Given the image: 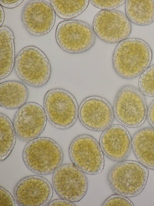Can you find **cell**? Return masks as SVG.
Listing matches in <instances>:
<instances>
[{
  "label": "cell",
  "instance_id": "52a82bcc",
  "mask_svg": "<svg viewBox=\"0 0 154 206\" xmlns=\"http://www.w3.org/2000/svg\"><path fill=\"white\" fill-rule=\"evenodd\" d=\"M55 38L59 47L70 54H79L90 50L94 45L96 35L89 24L76 20L60 22L56 29Z\"/></svg>",
  "mask_w": 154,
  "mask_h": 206
},
{
  "label": "cell",
  "instance_id": "7402d4cb",
  "mask_svg": "<svg viewBox=\"0 0 154 206\" xmlns=\"http://www.w3.org/2000/svg\"><path fill=\"white\" fill-rule=\"evenodd\" d=\"M138 84L139 89L144 95L154 96V64L141 74Z\"/></svg>",
  "mask_w": 154,
  "mask_h": 206
},
{
  "label": "cell",
  "instance_id": "6da1fadb",
  "mask_svg": "<svg viewBox=\"0 0 154 206\" xmlns=\"http://www.w3.org/2000/svg\"><path fill=\"white\" fill-rule=\"evenodd\" d=\"M152 57L151 48L145 41L138 38H127L118 43L114 49L113 68L121 78L134 79L149 67Z\"/></svg>",
  "mask_w": 154,
  "mask_h": 206
},
{
  "label": "cell",
  "instance_id": "9c48e42d",
  "mask_svg": "<svg viewBox=\"0 0 154 206\" xmlns=\"http://www.w3.org/2000/svg\"><path fill=\"white\" fill-rule=\"evenodd\" d=\"M52 182L60 198L73 203L81 200L88 189V181L85 173L73 164L60 166L53 173Z\"/></svg>",
  "mask_w": 154,
  "mask_h": 206
},
{
  "label": "cell",
  "instance_id": "cb8c5ba5",
  "mask_svg": "<svg viewBox=\"0 0 154 206\" xmlns=\"http://www.w3.org/2000/svg\"><path fill=\"white\" fill-rule=\"evenodd\" d=\"M102 206H134L132 202L127 197L116 194L107 198L103 203Z\"/></svg>",
  "mask_w": 154,
  "mask_h": 206
},
{
  "label": "cell",
  "instance_id": "7c38bea8",
  "mask_svg": "<svg viewBox=\"0 0 154 206\" xmlns=\"http://www.w3.org/2000/svg\"><path fill=\"white\" fill-rule=\"evenodd\" d=\"M13 193L16 203L21 206H44L48 205L53 191L49 181L42 176L31 175L19 181Z\"/></svg>",
  "mask_w": 154,
  "mask_h": 206
},
{
  "label": "cell",
  "instance_id": "5bb4252c",
  "mask_svg": "<svg viewBox=\"0 0 154 206\" xmlns=\"http://www.w3.org/2000/svg\"><path fill=\"white\" fill-rule=\"evenodd\" d=\"M56 14L51 4L47 2L32 0L24 5L21 18L26 31L31 35L39 36L48 34L53 29Z\"/></svg>",
  "mask_w": 154,
  "mask_h": 206
},
{
  "label": "cell",
  "instance_id": "f1b7e54d",
  "mask_svg": "<svg viewBox=\"0 0 154 206\" xmlns=\"http://www.w3.org/2000/svg\"><path fill=\"white\" fill-rule=\"evenodd\" d=\"M0 27L2 26V25L4 22L5 18V14L3 9L2 6L0 5Z\"/></svg>",
  "mask_w": 154,
  "mask_h": 206
},
{
  "label": "cell",
  "instance_id": "4316f807",
  "mask_svg": "<svg viewBox=\"0 0 154 206\" xmlns=\"http://www.w3.org/2000/svg\"><path fill=\"white\" fill-rule=\"evenodd\" d=\"M147 118L150 124L154 128V100L148 109Z\"/></svg>",
  "mask_w": 154,
  "mask_h": 206
},
{
  "label": "cell",
  "instance_id": "ba28073f",
  "mask_svg": "<svg viewBox=\"0 0 154 206\" xmlns=\"http://www.w3.org/2000/svg\"><path fill=\"white\" fill-rule=\"evenodd\" d=\"M69 154L73 164L85 173L96 175L103 169V153L100 143L90 135L76 137L69 145Z\"/></svg>",
  "mask_w": 154,
  "mask_h": 206
},
{
  "label": "cell",
  "instance_id": "484cf974",
  "mask_svg": "<svg viewBox=\"0 0 154 206\" xmlns=\"http://www.w3.org/2000/svg\"><path fill=\"white\" fill-rule=\"evenodd\" d=\"M23 0H0V5L8 8H13L20 5L23 1Z\"/></svg>",
  "mask_w": 154,
  "mask_h": 206
},
{
  "label": "cell",
  "instance_id": "83f0119b",
  "mask_svg": "<svg viewBox=\"0 0 154 206\" xmlns=\"http://www.w3.org/2000/svg\"><path fill=\"white\" fill-rule=\"evenodd\" d=\"M48 206H76L73 202L61 198L56 199L50 201Z\"/></svg>",
  "mask_w": 154,
  "mask_h": 206
},
{
  "label": "cell",
  "instance_id": "277c9868",
  "mask_svg": "<svg viewBox=\"0 0 154 206\" xmlns=\"http://www.w3.org/2000/svg\"><path fill=\"white\" fill-rule=\"evenodd\" d=\"M14 69L22 82L36 88L46 85L51 74L48 57L40 49L33 46L26 47L19 51L16 57Z\"/></svg>",
  "mask_w": 154,
  "mask_h": 206
},
{
  "label": "cell",
  "instance_id": "30bf717a",
  "mask_svg": "<svg viewBox=\"0 0 154 206\" xmlns=\"http://www.w3.org/2000/svg\"><path fill=\"white\" fill-rule=\"evenodd\" d=\"M93 28L96 36L102 41L115 43L128 38L132 26L123 12L114 10H101L94 17Z\"/></svg>",
  "mask_w": 154,
  "mask_h": 206
},
{
  "label": "cell",
  "instance_id": "8fae6325",
  "mask_svg": "<svg viewBox=\"0 0 154 206\" xmlns=\"http://www.w3.org/2000/svg\"><path fill=\"white\" fill-rule=\"evenodd\" d=\"M47 120L44 108L37 103L29 102L18 109L13 123L18 138L29 142L38 137L42 133Z\"/></svg>",
  "mask_w": 154,
  "mask_h": 206
},
{
  "label": "cell",
  "instance_id": "603a6c76",
  "mask_svg": "<svg viewBox=\"0 0 154 206\" xmlns=\"http://www.w3.org/2000/svg\"><path fill=\"white\" fill-rule=\"evenodd\" d=\"M126 0H93L89 1L95 7L102 10H112L123 5Z\"/></svg>",
  "mask_w": 154,
  "mask_h": 206
},
{
  "label": "cell",
  "instance_id": "ac0fdd59",
  "mask_svg": "<svg viewBox=\"0 0 154 206\" xmlns=\"http://www.w3.org/2000/svg\"><path fill=\"white\" fill-rule=\"evenodd\" d=\"M0 79H3L11 73L15 61L14 36L8 27L0 28Z\"/></svg>",
  "mask_w": 154,
  "mask_h": 206
},
{
  "label": "cell",
  "instance_id": "d4e9b609",
  "mask_svg": "<svg viewBox=\"0 0 154 206\" xmlns=\"http://www.w3.org/2000/svg\"><path fill=\"white\" fill-rule=\"evenodd\" d=\"M0 206L16 205V201L11 194L4 188L0 186Z\"/></svg>",
  "mask_w": 154,
  "mask_h": 206
},
{
  "label": "cell",
  "instance_id": "8992f818",
  "mask_svg": "<svg viewBox=\"0 0 154 206\" xmlns=\"http://www.w3.org/2000/svg\"><path fill=\"white\" fill-rule=\"evenodd\" d=\"M43 105L48 120L57 129H69L77 119L79 108L76 99L64 89L56 88L48 90L44 97Z\"/></svg>",
  "mask_w": 154,
  "mask_h": 206
},
{
  "label": "cell",
  "instance_id": "7a4b0ae2",
  "mask_svg": "<svg viewBox=\"0 0 154 206\" xmlns=\"http://www.w3.org/2000/svg\"><path fill=\"white\" fill-rule=\"evenodd\" d=\"M64 156L60 145L53 139L46 137H38L28 142L22 153L27 168L40 175L54 173L62 165Z\"/></svg>",
  "mask_w": 154,
  "mask_h": 206
},
{
  "label": "cell",
  "instance_id": "2e32d148",
  "mask_svg": "<svg viewBox=\"0 0 154 206\" xmlns=\"http://www.w3.org/2000/svg\"><path fill=\"white\" fill-rule=\"evenodd\" d=\"M131 145L138 161L154 170V128L145 127L137 131L132 139Z\"/></svg>",
  "mask_w": 154,
  "mask_h": 206
},
{
  "label": "cell",
  "instance_id": "4fadbf2b",
  "mask_svg": "<svg viewBox=\"0 0 154 206\" xmlns=\"http://www.w3.org/2000/svg\"><path fill=\"white\" fill-rule=\"evenodd\" d=\"M78 116L82 125L94 131H104L112 125L114 119L113 108L109 101L98 96L84 99L79 108Z\"/></svg>",
  "mask_w": 154,
  "mask_h": 206
},
{
  "label": "cell",
  "instance_id": "5b68a950",
  "mask_svg": "<svg viewBox=\"0 0 154 206\" xmlns=\"http://www.w3.org/2000/svg\"><path fill=\"white\" fill-rule=\"evenodd\" d=\"M113 108L117 121L127 127H138L147 118L148 108L144 95L139 89L132 85H125L119 89Z\"/></svg>",
  "mask_w": 154,
  "mask_h": 206
},
{
  "label": "cell",
  "instance_id": "3957f363",
  "mask_svg": "<svg viewBox=\"0 0 154 206\" xmlns=\"http://www.w3.org/2000/svg\"><path fill=\"white\" fill-rule=\"evenodd\" d=\"M149 174V169L139 162L125 160L118 162L110 169L107 179L115 194L131 198L143 191Z\"/></svg>",
  "mask_w": 154,
  "mask_h": 206
},
{
  "label": "cell",
  "instance_id": "e0dca14e",
  "mask_svg": "<svg viewBox=\"0 0 154 206\" xmlns=\"http://www.w3.org/2000/svg\"><path fill=\"white\" fill-rule=\"evenodd\" d=\"M29 91L25 83L10 80L0 84V106L8 109L19 108L26 103Z\"/></svg>",
  "mask_w": 154,
  "mask_h": 206
},
{
  "label": "cell",
  "instance_id": "44dd1931",
  "mask_svg": "<svg viewBox=\"0 0 154 206\" xmlns=\"http://www.w3.org/2000/svg\"><path fill=\"white\" fill-rule=\"evenodd\" d=\"M56 14L61 18L69 20L79 15L86 9L88 0L50 1Z\"/></svg>",
  "mask_w": 154,
  "mask_h": 206
},
{
  "label": "cell",
  "instance_id": "9a60e30c",
  "mask_svg": "<svg viewBox=\"0 0 154 206\" xmlns=\"http://www.w3.org/2000/svg\"><path fill=\"white\" fill-rule=\"evenodd\" d=\"M130 135L123 125H111L104 130L100 139V145L103 154L110 160L117 162L125 161L132 148Z\"/></svg>",
  "mask_w": 154,
  "mask_h": 206
},
{
  "label": "cell",
  "instance_id": "ffe728a7",
  "mask_svg": "<svg viewBox=\"0 0 154 206\" xmlns=\"http://www.w3.org/2000/svg\"><path fill=\"white\" fill-rule=\"evenodd\" d=\"M0 160L3 161L10 155L15 144L16 133L13 122L5 114L0 113Z\"/></svg>",
  "mask_w": 154,
  "mask_h": 206
},
{
  "label": "cell",
  "instance_id": "d6986e66",
  "mask_svg": "<svg viewBox=\"0 0 154 206\" xmlns=\"http://www.w3.org/2000/svg\"><path fill=\"white\" fill-rule=\"evenodd\" d=\"M125 3L126 15L131 22L145 26L154 21V0H127Z\"/></svg>",
  "mask_w": 154,
  "mask_h": 206
}]
</instances>
